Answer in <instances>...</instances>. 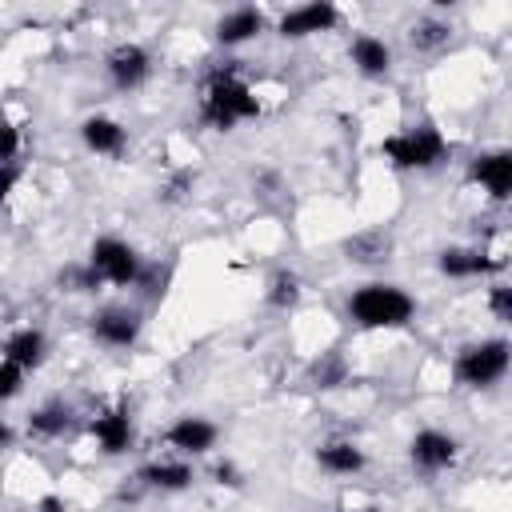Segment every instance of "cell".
I'll list each match as a JSON object with an SVG mask.
<instances>
[{
    "mask_svg": "<svg viewBox=\"0 0 512 512\" xmlns=\"http://www.w3.org/2000/svg\"><path fill=\"white\" fill-rule=\"evenodd\" d=\"M508 368H512V340L504 336L472 340L452 360V376L460 388H492L508 376Z\"/></svg>",
    "mask_w": 512,
    "mask_h": 512,
    "instance_id": "4",
    "label": "cell"
},
{
    "mask_svg": "<svg viewBox=\"0 0 512 512\" xmlns=\"http://www.w3.org/2000/svg\"><path fill=\"white\" fill-rule=\"evenodd\" d=\"M80 140H84V148L96 152V156H120V152L128 148V128H124L120 120L96 112V116H88V120L80 124Z\"/></svg>",
    "mask_w": 512,
    "mask_h": 512,
    "instance_id": "17",
    "label": "cell"
},
{
    "mask_svg": "<svg viewBox=\"0 0 512 512\" xmlns=\"http://www.w3.org/2000/svg\"><path fill=\"white\" fill-rule=\"evenodd\" d=\"M144 488H152V492H184V488H192V468L184 464V460H152V464H144L140 468V476H136Z\"/></svg>",
    "mask_w": 512,
    "mask_h": 512,
    "instance_id": "20",
    "label": "cell"
},
{
    "mask_svg": "<svg viewBox=\"0 0 512 512\" xmlns=\"http://www.w3.org/2000/svg\"><path fill=\"white\" fill-rule=\"evenodd\" d=\"M448 140H444V132L440 128H432V124H412V128H404V132H396V136H388L384 144H380V156L392 164V168H400V172H428V168H440L444 160H448Z\"/></svg>",
    "mask_w": 512,
    "mask_h": 512,
    "instance_id": "3",
    "label": "cell"
},
{
    "mask_svg": "<svg viewBox=\"0 0 512 512\" xmlns=\"http://www.w3.org/2000/svg\"><path fill=\"white\" fill-rule=\"evenodd\" d=\"M468 176H472V184L484 188L488 200H496V204L512 200V148L476 152L472 164H468Z\"/></svg>",
    "mask_w": 512,
    "mask_h": 512,
    "instance_id": "8",
    "label": "cell"
},
{
    "mask_svg": "<svg viewBox=\"0 0 512 512\" xmlns=\"http://www.w3.org/2000/svg\"><path fill=\"white\" fill-rule=\"evenodd\" d=\"M316 464H320L324 472H332V476H356V472L368 464V456H364V448L352 444V440H324V444L316 448Z\"/></svg>",
    "mask_w": 512,
    "mask_h": 512,
    "instance_id": "19",
    "label": "cell"
},
{
    "mask_svg": "<svg viewBox=\"0 0 512 512\" xmlns=\"http://www.w3.org/2000/svg\"><path fill=\"white\" fill-rule=\"evenodd\" d=\"M436 268L448 280H476V276H492L500 268V260H492L484 248H444L436 256Z\"/></svg>",
    "mask_w": 512,
    "mask_h": 512,
    "instance_id": "14",
    "label": "cell"
},
{
    "mask_svg": "<svg viewBox=\"0 0 512 512\" xmlns=\"http://www.w3.org/2000/svg\"><path fill=\"white\" fill-rule=\"evenodd\" d=\"M84 264L92 268V276H96L100 284H112V288H132V284H140V276H144L140 252H136L128 240H120V236H96Z\"/></svg>",
    "mask_w": 512,
    "mask_h": 512,
    "instance_id": "5",
    "label": "cell"
},
{
    "mask_svg": "<svg viewBox=\"0 0 512 512\" xmlns=\"http://www.w3.org/2000/svg\"><path fill=\"white\" fill-rule=\"evenodd\" d=\"M88 328H92L96 344L124 352V348H132V344L140 340V332H144V316H140L136 308H128V304H108V308L92 312V324H88Z\"/></svg>",
    "mask_w": 512,
    "mask_h": 512,
    "instance_id": "6",
    "label": "cell"
},
{
    "mask_svg": "<svg viewBox=\"0 0 512 512\" xmlns=\"http://www.w3.org/2000/svg\"><path fill=\"white\" fill-rule=\"evenodd\" d=\"M344 252L356 264H380V260H388V236L384 232H360L344 244Z\"/></svg>",
    "mask_w": 512,
    "mask_h": 512,
    "instance_id": "22",
    "label": "cell"
},
{
    "mask_svg": "<svg viewBox=\"0 0 512 512\" xmlns=\"http://www.w3.org/2000/svg\"><path fill=\"white\" fill-rule=\"evenodd\" d=\"M4 360L20 364L24 372H36L48 360V336H44V328H36V324L12 328L8 340H4Z\"/></svg>",
    "mask_w": 512,
    "mask_h": 512,
    "instance_id": "15",
    "label": "cell"
},
{
    "mask_svg": "<svg viewBox=\"0 0 512 512\" xmlns=\"http://www.w3.org/2000/svg\"><path fill=\"white\" fill-rule=\"evenodd\" d=\"M452 40V24L448 20H440V16H420L416 24H408V44L416 48V52H440L444 44Z\"/></svg>",
    "mask_w": 512,
    "mask_h": 512,
    "instance_id": "21",
    "label": "cell"
},
{
    "mask_svg": "<svg viewBox=\"0 0 512 512\" xmlns=\"http://www.w3.org/2000/svg\"><path fill=\"white\" fill-rule=\"evenodd\" d=\"M348 316L376 332V328H404L412 316H416V300L412 292H404L400 284H388V280H368L360 288H352L348 296Z\"/></svg>",
    "mask_w": 512,
    "mask_h": 512,
    "instance_id": "2",
    "label": "cell"
},
{
    "mask_svg": "<svg viewBox=\"0 0 512 512\" xmlns=\"http://www.w3.org/2000/svg\"><path fill=\"white\" fill-rule=\"evenodd\" d=\"M256 116H260V100H256V92L248 88V80L240 76L236 64H220L204 76V84H200V120L212 132H232L236 124L256 120Z\"/></svg>",
    "mask_w": 512,
    "mask_h": 512,
    "instance_id": "1",
    "label": "cell"
},
{
    "mask_svg": "<svg viewBox=\"0 0 512 512\" xmlns=\"http://www.w3.org/2000/svg\"><path fill=\"white\" fill-rule=\"evenodd\" d=\"M72 404H64L60 396H52V400H44V404H36L32 412H28V432L32 436H40V440H60L68 428H72Z\"/></svg>",
    "mask_w": 512,
    "mask_h": 512,
    "instance_id": "18",
    "label": "cell"
},
{
    "mask_svg": "<svg viewBox=\"0 0 512 512\" xmlns=\"http://www.w3.org/2000/svg\"><path fill=\"white\" fill-rule=\"evenodd\" d=\"M104 72H108L112 88H120V92H136V88L152 76V56H148V48L124 40V44H116V48L104 56Z\"/></svg>",
    "mask_w": 512,
    "mask_h": 512,
    "instance_id": "9",
    "label": "cell"
},
{
    "mask_svg": "<svg viewBox=\"0 0 512 512\" xmlns=\"http://www.w3.org/2000/svg\"><path fill=\"white\" fill-rule=\"evenodd\" d=\"M88 432H92V440H96V448H100L104 456H124V452L132 448V440H136L128 404H112V408L96 412V416L88 420Z\"/></svg>",
    "mask_w": 512,
    "mask_h": 512,
    "instance_id": "10",
    "label": "cell"
},
{
    "mask_svg": "<svg viewBox=\"0 0 512 512\" xmlns=\"http://www.w3.org/2000/svg\"><path fill=\"white\" fill-rule=\"evenodd\" d=\"M456 456H460V440L448 436V432H440V428H420V432L412 436V444H408V460H412V468L424 472V476L448 472V468L456 464Z\"/></svg>",
    "mask_w": 512,
    "mask_h": 512,
    "instance_id": "7",
    "label": "cell"
},
{
    "mask_svg": "<svg viewBox=\"0 0 512 512\" xmlns=\"http://www.w3.org/2000/svg\"><path fill=\"white\" fill-rule=\"evenodd\" d=\"M24 368L20 364H12V360H4L0 364V400H16L20 396V388H24Z\"/></svg>",
    "mask_w": 512,
    "mask_h": 512,
    "instance_id": "26",
    "label": "cell"
},
{
    "mask_svg": "<svg viewBox=\"0 0 512 512\" xmlns=\"http://www.w3.org/2000/svg\"><path fill=\"white\" fill-rule=\"evenodd\" d=\"M340 24V8L328 4V0H312V4H300V8H288L280 20H276V32L284 40H304V36H316V32H332Z\"/></svg>",
    "mask_w": 512,
    "mask_h": 512,
    "instance_id": "11",
    "label": "cell"
},
{
    "mask_svg": "<svg viewBox=\"0 0 512 512\" xmlns=\"http://www.w3.org/2000/svg\"><path fill=\"white\" fill-rule=\"evenodd\" d=\"M216 436H220V428H216L212 420L188 412V416H176V420L168 424L164 444H168L172 452H180V456H204V452L216 448Z\"/></svg>",
    "mask_w": 512,
    "mask_h": 512,
    "instance_id": "12",
    "label": "cell"
},
{
    "mask_svg": "<svg viewBox=\"0 0 512 512\" xmlns=\"http://www.w3.org/2000/svg\"><path fill=\"white\" fill-rule=\"evenodd\" d=\"M312 380H316V388H336V384L344 380V360H340L336 352H328L324 360H316Z\"/></svg>",
    "mask_w": 512,
    "mask_h": 512,
    "instance_id": "25",
    "label": "cell"
},
{
    "mask_svg": "<svg viewBox=\"0 0 512 512\" xmlns=\"http://www.w3.org/2000/svg\"><path fill=\"white\" fill-rule=\"evenodd\" d=\"M356 512H380V508H356Z\"/></svg>",
    "mask_w": 512,
    "mask_h": 512,
    "instance_id": "29",
    "label": "cell"
},
{
    "mask_svg": "<svg viewBox=\"0 0 512 512\" xmlns=\"http://www.w3.org/2000/svg\"><path fill=\"white\" fill-rule=\"evenodd\" d=\"M212 476H216V484H228V488H236V484H240V472H236L232 464H216V472H212Z\"/></svg>",
    "mask_w": 512,
    "mask_h": 512,
    "instance_id": "27",
    "label": "cell"
},
{
    "mask_svg": "<svg viewBox=\"0 0 512 512\" xmlns=\"http://www.w3.org/2000/svg\"><path fill=\"white\" fill-rule=\"evenodd\" d=\"M36 512H64V500H60V496H44V500L36 504Z\"/></svg>",
    "mask_w": 512,
    "mask_h": 512,
    "instance_id": "28",
    "label": "cell"
},
{
    "mask_svg": "<svg viewBox=\"0 0 512 512\" xmlns=\"http://www.w3.org/2000/svg\"><path fill=\"white\" fill-rule=\"evenodd\" d=\"M264 28H268V16H264L256 4H240V8H232V12L220 16V24H216V40H220L224 48H236V44L256 40Z\"/></svg>",
    "mask_w": 512,
    "mask_h": 512,
    "instance_id": "13",
    "label": "cell"
},
{
    "mask_svg": "<svg viewBox=\"0 0 512 512\" xmlns=\"http://www.w3.org/2000/svg\"><path fill=\"white\" fill-rule=\"evenodd\" d=\"M300 296H304V284H300V276L292 268L272 272V280H268V304L272 308H296Z\"/></svg>",
    "mask_w": 512,
    "mask_h": 512,
    "instance_id": "23",
    "label": "cell"
},
{
    "mask_svg": "<svg viewBox=\"0 0 512 512\" xmlns=\"http://www.w3.org/2000/svg\"><path fill=\"white\" fill-rule=\"evenodd\" d=\"M348 60H352V68H356L360 76H368V80H380V76L392 72V48H388L380 36H372V32L352 36Z\"/></svg>",
    "mask_w": 512,
    "mask_h": 512,
    "instance_id": "16",
    "label": "cell"
},
{
    "mask_svg": "<svg viewBox=\"0 0 512 512\" xmlns=\"http://www.w3.org/2000/svg\"><path fill=\"white\" fill-rule=\"evenodd\" d=\"M484 304H488L492 320H500V324H512V280H496V284H488V292H484Z\"/></svg>",
    "mask_w": 512,
    "mask_h": 512,
    "instance_id": "24",
    "label": "cell"
}]
</instances>
